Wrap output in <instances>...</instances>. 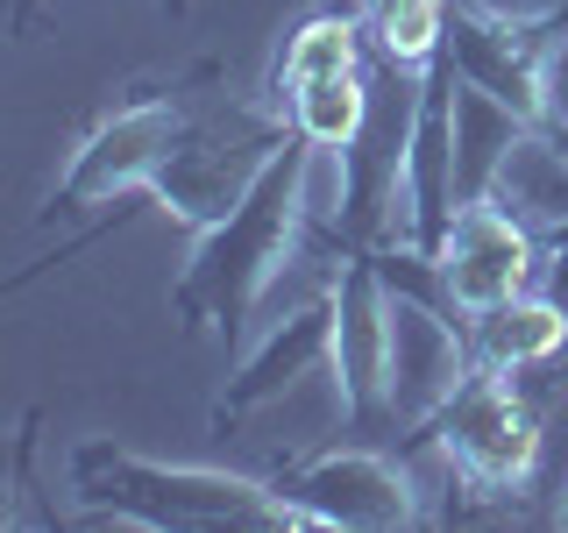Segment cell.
Returning <instances> with one entry per match:
<instances>
[{
  "label": "cell",
  "mask_w": 568,
  "mask_h": 533,
  "mask_svg": "<svg viewBox=\"0 0 568 533\" xmlns=\"http://www.w3.org/2000/svg\"><path fill=\"white\" fill-rule=\"evenodd\" d=\"M313 370H334V284L320 299H306V306H298L271 342L227 378V391L213 399V426H235L242 413L271 405L277 391H292L298 378H313Z\"/></svg>",
  "instance_id": "10"
},
{
  "label": "cell",
  "mask_w": 568,
  "mask_h": 533,
  "mask_svg": "<svg viewBox=\"0 0 568 533\" xmlns=\"http://www.w3.org/2000/svg\"><path fill=\"white\" fill-rule=\"evenodd\" d=\"M469 342H476V363H497V370H540L555 363L561 342H568V299L561 292H519L505 306L476 313L469 320Z\"/></svg>",
  "instance_id": "11"
},
{
  "label": "cell",
  "mask_w": 568,
  "mask_h": 533,
  "mask_svg": "<svg viewBox=\"0 0 568 533\" xmlns=\"http://www.w3.org/2000/svg\"><path fill=\"white\" fill-rule=\"evenodd\" d=\"M405 455L434 449L448 462V484L462 497H490L505 512V497H519L540 470V413H532L519 370H497V363H476L469 378L448 391L434 420L419 434L398 441Z\"/></svg>",
  "instance_id": "4"
},
{
  "label": "cell",
  "mask_w": 568,
  "mask_h": 533,
  "mask_svg": "<svg viewBox=\"0 0 568 533\" xmlns=\"http://www.w3.org/2000/svg\"><path fill=\"white\" fill-rule=\"evenodd\" d=\"M79 491V520H121L150 533H298L313 526L277 484L200 462H156L114 441H79L64 462Z\"/></svg>",
  "instance_id": "2"
},
{
  "label": "cell",
  "mask_w": 568,
  "mask_h": 533,
  "mask_svg": "<svg viewBox=\"0 0 568 533\" xmlns=\"http://www.w3.org/2000/svg\"><path fill=\"white\" fill-rule=\"evenodd\" d=\"M271 484L306 512L313 526H355V533H390L419 526V476L405 449L384 441H342L327 455L284 462Z\"/></svg>",
  "instance_id": "7"
},
{
  "label": "cell",
  "mask_w": 568,
  "mask_h": 533,
  "mask_svg": "<svg viewBox=\"0 0 568 533\" xmlns=\"http://www.w3.org/2000/svg\"><path fill=\"white\" fill-rule=\"evenodd\" d=\"M555 520H561V526H568V497H561V512H555Z\"/></svg>",
  "instance_id": "12"
},
{
  "label": "cell",
  "mask_w": 568,
  "mask_h": 533,
  "mask_svg": "<svg viewBox=\"0 0 568 533\" xmlns=\"http://www.w3.org/2000/svg\"><path fill=\"white\" fill-rule=\"evenodd\" d=\"M547 257H555V249L532 235L519 213L497 207L490 192H476V200L455 207L448 235L434 249V271H440V292L455 299V313L476 320V313L505 306V299L532 292L540 271H547Z\"/></svg>",
  "instance_id": "9"
},
{
  "label": "cell",
  "mask_w": 568,
  "mask_h": 533,
  "mask_svg": "<svg viewBox=\"0 0 568 533\" xmlns=\"http://www.w3.org/2000/svg\"><path fill=\"white\" fill-rule=\"evenodd\" d=\"M206 79H221L213 58H200L171 86H150V93L106 107L93 129L79 135V150H71L64 178L50 185L43 213H85V207H106V200H129V192H156L178 171V157L192 150V135H200V121L213 107V100L206 107L192 100Z\"/></svg>",
  "instance_id": "3"
},
{
  "label": "cell",
  "mask_w": 568,
  "mask_h": 533,
  "mask_svg": "<svg viewBox=\"0 0 568 533\" xmlns=\"http://www.w3.org/2000/svg\"><path fill=\"white\" fill-rule=\"evenodd\" d=\"M313 142L284 135V150L256 171V185L235 200V213H221L213 228H200L185 257V278L171 284V320L185 334H221L227 349L248 342V320H256L263 292L284 278V263L306 242V192H313Z\"/></svg>",
  "instance_id": "1"
},
{
  "label": "cell",
  "mask_w": 568,
  "mask_h": 533,
  "mask_svg": "<svg viewBox=\"0 0 568 533\" xmlns=\"http://www.w3.org/2000/svg\"><path fill=\"white\" fill-rule=\"evenodd\" d=\"M334 384H342L348 434H390L398 328H390V278L369 249H342V278H334Z\"/></svg>",
  "instance_id": "8"
},
{
  "label": "cell",
  "mask_w": 568,
  "mask_h": 533,
  "mask_svg": "<svg viewBox=\"0 0 568 533\" xmlns=\"http://www.w3.org/2000/svg\"><path fill=\"white\" fill-rule=\"evenodd\" d=\"M363 36L369 29H363L355 8H327V14H313V22L292 29V43H284V58L271 71L263 107L292 121L313 150L348 157L355 135H363V121H369L377 79L363 71Z\"/></svg>",
  "instance_id": "6"
},
{
  "label": "cell",
  "mask_w": 568,
  "mask_h": 533,
  "mask_svg": "<svg viewBox=\"0 0 568 533\" xmlns=\"http://www.w3.org/2000/svg\"><path fill=\"white\" fill-rule=\"evenodd\" d=\"M440 43L455 50L462 79L490 93L511 121L568 142V114L555 100V58L568 43V8L555 14H505L490 0H448V29Z\"/></svg>",
  "instance_id": "5"
}]
</instances>
